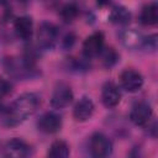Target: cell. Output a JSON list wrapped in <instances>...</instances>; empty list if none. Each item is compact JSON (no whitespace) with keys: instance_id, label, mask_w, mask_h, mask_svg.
I'll return each mask as SVG.
<instances>
[{"instance_id":"1","label":"cell","mask_w":158,"mask_h":158,"mask_svg":"<svg viewBox=\"0 0 158 158\" xmlns=\"http://www.w3.org/2000/svg\"><path fill=\"white\" fill-rule=\"evenodd\" d=\"M41 99L35 93H23L21 94L4 112L2 122L7 127H14L22 123L30 116H32L38 106Z\"/></svg>"},{"instance_id":"2","label":"cell","mask_w":158,"mask_h":158,"mask_svg":"<svg viewBox=\"0 0 158 158\" xmlns=\"http://www.w3.org/2000/svg\"><path fill=\"white\" fill-rule=\"evenodd\" d=\"M58 41V28L49 21H43L37 30V46L42 51H51Z\"/></svg>"},{"instance_id":"3","label":"cell","mask_w":158,"mask_h":158,"mask_svg":"<svg viewBox=\"0 0 158 158\" xmlns=\"http://www.w3.org/2000/svg\"><path fill=\"white\" fill-rule=\"evenodd\" d=\"M89 149L94 158H109L112 153V142L102 132H95L89 141Z\"/></svg>"},{"instance_id":"4","label":"cell","mask_w":158,"mask_h":158,"mask_svg":"<svg viewBox=\"0 0 158 158\" xmlns=\"http://www.w3.org/2000/svg\"><path fill=\"white\" fill-rule=\"evenodd\" d=\"M32 149L23 139L14 137L9 139L4 146L5 158H31Z\"/></svg>"},{"instance_id":"5","label":"cell","mask_w":158,"mask_h":158,"mask_svg":"<svg viewBox=\"0 0 158 158\" xmlns=\"http://www.w3.org/2000/svg\"><path fill=\"white\" fill-rule=\"evenodd\" d=\"M73 99H74V94H73L72 88L65 83H59L54 88L49 102L53 109L59 110V109H64V107L69 106L72 104Z\"/></svg>"},{"instance_id":"6","label":"cell","mask_w":158,"mask_h":158,"mask_svg":"<svg viewBox=\"0 0 158 158\" xmlns=\"http://www.w3.org/2000/svg\"><path fill=\"white\" fill-rule=\"evenodd\" d=\"M104 43H105V37L101 31L93 32L89 35L84 42H83V54L86 59L94 58L100 56L101 51L104 49Z\"/></svg>"},{"instance_id":"7","label":"cell","mask_w":158,"mask_h":158,"mask_svg":"<svg viewBox=\"0 0 158 158\" xmlns=\"http://www.w3.org/2000/svg\"><path fill=\"white\" fill-rule=\"evenodd\" d=\"M144 83V79L142 74L136 69H125L120 74V84L121 88L125 89L128 93H136L142 89Z\"/></svg>"},{"instance_id":"8","label":"cell","mask_w":158,"mask_h":158,"mask_svg":"<svg viewBox=\"0 0 158 158\" xmlns=\"http://www.w3.org/2000/svg\"><path fill=\"white\" fill-rule=\"evenodd\" d=\"M152 106L147 101L136 102L130 112V120L136 126H146L152 118Z\"/></svg>"},{"instance_id":"9","label":"cell","mask_w":158,"mask_h":158,"mask_svg":"<svg viewBox=\"0 0 158 158\" xmlns=\"http://www.w3.org/2000/svg\"><path fill=\"white\" fill-rule=\"evenodd\" d=\"M37 127L43 133L53 135L62 128V117L57 112L47 111L38 118Z\"/></svg>"},{"instance_id":"10","label":"cell","mask_w":158,"mask_h":158,"mask_svg":"<svg viewBox=\"0 0 158 158\" xmlns=\"http://www.w3.org/2000/svg\"><path fill=\"white\" fill-rule=\"evenodd\" d=\"M94 110H95L94 101L89 96H81L74 105L73 117L78 122H85L86 120H89L93 116Z\"/></svg>"},{"instance_id":"11","label":"cell","mask_w":158,"mask_h":158,"mask_svg":"<svg viewBox=\"0 0 158 158\" xmlns=\"http://www.w3.org/2000/svg\"><path fill=\"white\" fill-rule=\"evenodd\" d=\"M101 101L106 107H115L121 101V91L112 81H106L101 89Z\"/></svg>"},{"instance_id":"12","label":"cell","mask_w":158,"mask_h":158,"mask_svg":"<svg viewBox=\"0 0 158 158\" xmlns=\"http://www.w3.org/2000/svg\"><path fill=\"white\" fill-rule=\"evenodd\" d=\"M14 31L16 36L22 41H28L33 33V21L28 15H22L15 19Z\"/></svg>"},{"instance_id":"13","label":"cell","mask_w":158,"mask_h":158,"mask_svg":"<svg viewBox=\"0 0 158 158\" xmlns=\"http://www.w3.org/2000/svg\"><path fill=\"white\" fill-rule=\"evenodd\" d=\"M143 40H144V37L136 28H125L120 33V41H121V43L126 48H128V49L142 48Z\"/></svg>"},{"instance_id":"14","label":"cell","mask_w":158,"mask_h":158,"mask_svg":"<svg viewBox=\"0 0 158 158\" xmlns=\"http://www.w3.org/2000/svg\"><path fill=\"white\" fill-rule=\"evenodd\" d=\"M139 22L144 26H153L158 22V4L149 2L146 4L139 14Z\"/></svg>"},{"instance_id":"15","label":"cell","mask_w":158,"mask_h":158,"mask_svg":"<svg viewBox=\"0 0 158 158\" xmlns=\"http://www.w3.org/2000/svg\"><path fill=\"white\" fill-rule=\"evenodd\" d=\"M109 20L116 25H127L131 20V12L126 6L121 4H115L110 10Z\"/></svg>"},{"instance_id":"16","label":"cell","mask_w":158,"mask_h":158,"mask_svg":"<svg viewBox=\"0 0 158 158\" xmlns=\"http://www.w3.org/2000/svg\"><path fill=\"white\" fill-rule=\"evenodd\" d=\"M69 146L65 141L63 139H57L54 141L47 153L48 158H69Z\"/></svg>"},{"instance_id":"17","label":"cell","mask_w":158,"mask_h":158,"mask_svg":"<svg viewBox=\"0 0 158 158\" xmlns=\"http://www.w3.org/2000/svg\"><path fill=\"white\" fill-rule=\"evenodd\" d=\"M100 56H101L102 65L105 68H111V67H114L120 60V54L112 47H106V48L104 47V49L101 51Z\"/></svg>"},{"instance_id":"18","label":"cell","mask_w":158,"mask_h":158,"mask_svg":"<svg viewBox=\"0 0 158 158\" xmlns=\"http://www.w3.org/2000/svg\"><path fill=\"white\" fill-rule=\"evenodd\" d=\"M78 14H79V7L75 2H67L59 10V15L64 22H72L78 16Z\"/></svg>"},{"instance_id":"19","label":"cell","mask_w":158,"mask_h":158,"mask_svg":"<svg viewBox=\"0 0 158 158\" xmlns=\"http://www.w3.org/2000/svg\"><path fill=\"white\" fill-rule=\"evenodd\" d=\"M142 48H144L147 51H156V48H157V35H151L148 37H144L143 43H142Z\"/></svg>"},{"instance_id":"20","label":"cell","mask_w":158,"mask_h":158,"mask_svg":"<svg viewBox=\"0 0 158 158\" xmlns=\"http://www.w3.org/2000/svg\"><path fill=\"white\" fill-rule=\"evenodd\" d=\"M74 42H75V36H74V33H73V32H68V33L64 36V38L62 40V46H63V48L69 49V48L74 44Z\"/></svg>"},{"instance_id":"21","label":"cell","mask_w":158,"mask_h":158,"mask_svg":"<svg viewBox=\"0 0 158 158\" xmlns=\"http://www.w3.org/2000/svg\"><path fill=\"white\" fill-rule=\"evenodd\" d=\"M10 90H11V84L9 81L1 80L0 81V93L1 94H7V93H10Z\"/></svg>"},{"instance_id":"22","label":"cell","mask_w":158,"mask_h":158,"mask_svg":"<svg viewBox=\"0 0 158 158\" xmlns=\"http://www.w3.org/2000/svg\"><path fill=\"white\" fill-rule=\"evenodd\" d=\"M127 158H141V153H139V149H137V147H135L127 156Z\"/></svg>"},{"instance_id":"23","label":"cell","mask_w":158,"mask_h":158,"mask_svg":"<svg viewBox=\"0 0 158 158\" xmlns=\"http://www.w3.org/2000/svg\"><path fill=\"white\" fill-rule=\"evenodd\" d=\"M2 109V100H1V95H0V110Z\"/></svg>"}]
</instances>
